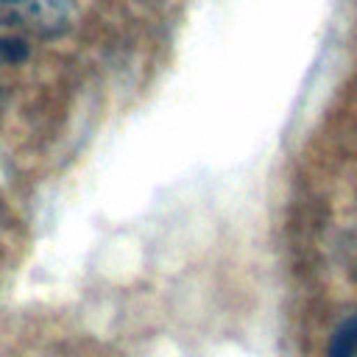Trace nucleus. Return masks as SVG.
I'll use <instances>...</instances> for the list:
<instances>
[{
  "label": "nucleus",
  "mask_w": 357,
  "mask_h": 357,
  "mask_svg": "<svg viewBox=\"0 0 357 357\" xmlns=\"http://www.w3.org/2000/svg\"><path fill=\"white\" fill-rule=\"evenodd\" d=\"M73 0H0V28L31 36H61L73 25Z\"/></svg>",
  "instance_id": "f257e3e1"
},
{
  "label": "nucleus",
  "mask_w": 357,
  "mask_h": 357,
  "mask_svg": "<svg viewBox=\"0 0 357 357\" xmlns=\"http://www.w3.org/2000/svg\"><path fill=\"white\" fill-rule=\"evenodd\" d=\"M326 357H357V315L346 318L335 329V335L329 340Z\"/></svg>",
  "instance_id": "f03ea898"
},
{
  "label": "nucleus",
  "mask_w": 357,
  "mask_h": 357,
  "mask_svg": "<svg viewBox=\"0 0 357 357\" xmlns=\"http://www.w3.org/2000/svg\"><path fill=\"white\" fill-rule=\"evenodd\" d=\"M28 59V45L20 36H0V70L17 67Z\"/></svg>",
  "instance_id": "7ed1b4c3"
}]
</instances>
